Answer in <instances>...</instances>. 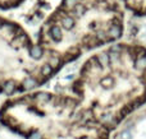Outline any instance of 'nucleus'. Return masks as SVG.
Segmentation results:
<instances>
[{
  "label": "nucleus",
  "mask_w": 146,
  "mask_h": 139,
  "mask_svg": "<svg viewBox=\"0 0 146 139\" xmlns=\"http://www.w3.org/2000/svg\"><path fill=\"white\" fill-rule=\"evenodd\" d=\"M72 92L100 124L114 130L146 102V47L121 42L92 55Z\"/></svg>",
  "instance_id": "f257e3e1"
},
{
  "label": "nucleus",
  "mask_w": 146,
  "mask_h": 139,
  "mask_svg": "<svg viewBox=\"0 0 146 139\" xmlns=\"http://www.w3.org/2000/svg\"><path fill=\"white\" fill-rule=\"evenodd\" d=\"M124 31L118 0H62L41 24L36 43L64 65L87 51L115 42Z\"/></svg>",
  "instance_id": "f03ea898"
},
{
  "label": "nucleus",
  "mask_w": 146,
  "mask_h": 139,
  "mask_svg": "<svg viewBox=\"0 0 146 139\" xmlns=\"http://www.w3.org/2000/svg\"><path fill=\"white\" fill-rule=\"evenodd\" d=\"M0 121L26 139H109L110 130L76 96L33 92L8 100Z\"/></svg>",
  "instance_id": "7ed1b4c3"
},
{
  "label": "nucleus",
  "mask_w": 146,
  "mask_h": 139,
  "mask_svg": "<svg viewBox=\"0 0 146 139\" xmlns=\"http://www.w3.org/2000/svg\"><path fill=\"white\" fill-rule=\"evenodd\" d=\"M33 45L22 26L0 15V94L10 79L22 84L26 78L33 77L38 84H44L41 68L46 61L33 58Z\"/></svg>",
  "instance_id": "20e7f679"
},
{
  "label": "nucleus",
  "mask_w": 146,
  "mask_h": 139,
  "mask_svg": "<svg viewBox=\"0 0 146 139\" xmlns=\"http://www.w3.org/2000/svg\"><path fill=\"white\" fill-rule=\"evenodd\" d=\"M127 10L136 15H146V0H118Z\"/></svg>",
  "instance_id": "39448f33"
},
{
  "label": "nucleus",
  "mask_w": 146,
  "mask_h": 139,
  "mask_svg": "<svg viewBox=\"0 0 146 139\" xmlns=\"http://www.w3.org/2000/svg\"><path fill=\"white\" fill-rule=\"evenodd\" d=\"M26 0H0V9L1 10H9L19 7Z\"/></svg>",
  "instance_id": "423d86ee"
}]
</instances>
